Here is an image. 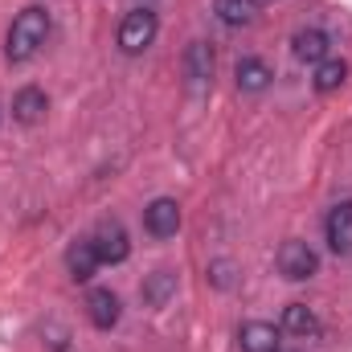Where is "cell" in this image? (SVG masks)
<instances>
[{
	"label": "cell",
	"instance_id": "6da1fadb",
	"mask_svg": "<svg viewBox=\"0 0 352 352\" xmlns=\"http://www.w3.org/2000/svg\"><path fill=\"white\" fill-rule=\"evenodd\" d=\"M50 29H54L50 8H41V4L21 8V12L12 16V25H8V37H4V58H8V62H29V58H33V54L50 41Z\"/></svg>",
	"mask_w": 352,
	"mask_h": 352
},
{
	"label": "cell",
	"instance_id": "7a4b0ae2",
	"mask_svg": "<svg viewBox=\"0 0 352 352\" xmlns=\"http://www.w3.org/2000/svg\"><path fill=\"white\" fill-rule=\"evenodd\" d=\"M156 33H160V16L144 4V8H131L123 21H119V50L127 54V58H135V54H144L152 41H156Z\"/></svg>",
	"mask_w": 352,
	"mask_h": 352
},
{
	"label": "cell",
	"instance_id": "3957f363",
	"mask_svg": "<svg viewBox=\"0 0 352 352\" xmlns=\"http://www.w3.org/2000/svg\"><path fill=\"white\" fill-rule=\"evenodd\" d=\"M278 274L287 278V283H307V278H316L320 274V254L303 242V238H287L283 246H278Z\"/></svg>",
	"mask_w": 352,
	"mask_h": 352
},
{
	"label": "cell",
	"instance_id": "277c9868",
	"mask_svg": "<svg viewBox=\"0 0 352 352\" xmlns=\"http://www.w3.org/2000/svg\"><path fill=\"white\" fill-rule=\"evenodd\" d=\"M90 246H94V254H98L102 266H119V263H127V254H131V238H127L123 221H115V217H107V221L94 226Z\"/></svg>",
	"mask_w": 352,
	"mask_h": 352
},
{
	"label": "cell",
	"instance_id": "5b68a950",
	"mask_svg": "<svg viewBox=\"0 0 352 352\" xmlns=\"http://www.w3.org/2000/svg\"><path fill=\"white\" fill-rule=\"evenodd\" d=\"M184 82L188 90H209L213 87V74H217V54H213V45L209 41H188V50H184Z\"/></svg>",
	"mask_w": 352,
	"mask_h": 352
},
{
	"label": "cell",
	"instance_id": "8992f818",
	"mask_svg": "<svg viewBox=\"0 0 352 352\" xmlns=\"http://www.w3.org/2000/svg\"><path fill=\"white\" fill-rule=\"evenodd\" d=\"M324 238L336 258H352V197L336 201L324 217Z\"/></svg>",
	"mask_w": 352,
	"mask_h": 352
},
{
	"label": "cell",
	"instance_id": "52a82bcc",
	"mask_svg": "<svg viewBox=\"0 0 352 352\" xmlns=\"http://www.w3.org/2000/svg\"><path fill=\"white\" fill-rule=\"evenodd\" d=\"M144 230H148L156 242L176 238V230H180V205H176L173 197H156V201L144 209Z\"/></svg>",
	"mask_w": 352,
	"mask_h": 352
},
{
	"label": "cell",
	"instance_id": "ba28073f",
	"mask_svg": "<svg viewBox=\"0 0 352 352\" xmlns=\"http://www.w3.org/2000/svg\"><path fill=\"white\" fill-rule=\"evenodd\" d=\"M291 54H295L299 62H307V66H320L324 58H332V37H328V29H320V25L299 29V33L291 37Z\"/></svg>",
	"mask_w": 352,
	"mask_h": 352
},
{
	"label": "cell",
	"instance_id": "9c48e42d",
	"mask_svg": "<svg viewBox=\"0 0 352 352\" xmlns=\"http://www.w3.org/2000/svg\"><path fill=\"white\" fill-rule=\"evenodd\" d=\"M87 316L98 332H111L119 324V316H123V303H119V295L111 287H94L87 295Z\"/></svg>",
	"mask_w": 352,
	"mask_h": 352
},
{
	"label": "cell",
	"instance_id": "30bf717a",
	"mask_svg": "<svg viewBox=\"0 0 352 352\" xmlns=\"http://www.w3.org/2000/svg\"><path fill=\"white\" fill-rule=\"evenodd\" d=\"M234 78H238V90H242V94H263V90L274 82V70H270V62H266V58L246 54V58H238Z\"/></svg>",
	"mask_w": 352,
	"mask_h": 352
},
{
	"label": "cell",
	"instance_id": "8fae6325",
	"mask_svg": "<svg viewBox=\"0 0 352 352\" xmlns=\"http://www.w3.org/2000/svg\"><path fill=\"white\" fill-rule=\"evenodd\" d=\"M45 111H50V98H45L41 87H21L12 94V119H16V123L33 127V123L45 119Z\"/></svg>",
	"mask_w": 352,
	"mask_h": 352
},
{
	"label": "cell",
	"instance_id": "7c38bea8",
	"mask_svg": "<svg viewBox=\"0 0 352 352\" xmlns=\"http://www.w3.org/2000/svg\"><path fill=\"white\" fill-rule=\"evenodd\" d=\"M278 332H287V336H295V340H311V336H320V316H316L307 303H287Z\"/></svg>",
	"mask_w": 352,
	"mask_h": 352
},
{
	"label": "cell",
	"instance_id": "4fadbf2b",
	"mask_svg": "<svg viewBox=\"0 0 352 352\" xmlns=\"http://www.w3.org/2000/svg\"><path fill=\"white\" fill-rule=\"evenodd\" d=\"M238 344L242 352H278V328L274 324H266V320H250V324H242L238 328Z\"/></svg>",
	"mask_w": 352,
	"mask_h": 352
},
{
	"label": "cell",
	"instance_id": "5bb4252c",
	"mask_svg": "<svg viewBox=\"0 0 352 352\" xmlns=\"http://www.w3.org/2000/svg\"><path fill=\"white\" fill-rule=\"evenodd\" d=\"M213 12H217L221 25H230V29H246V25L258 21L263 4H258V0H213Z\"/></svg>",
	"mask_w": 352,
	"mask_h": 352
},
{
	"label": "cell",
	"instance_id": "9a60e30c",
	"mask_svg": "<svg viewBox=\"0 0 352 352\" xmlns=\"http://www.w3.org/2000/svg\"><path fill=\"white\" fill-rule=\"evenodd\" d=\"M98 266H102V263H98V254H94L90 238L70 242V250H66V270H70V278H74V283H90Z\"/></svg>",
	"mask_w": 352,
	"mask_h": 352
},
{
	"label": "cell",
	"instance_id": "2e32d148",
	"mask_svg": "<svg viewBox=\"0 0 352 352\" xmlns=\"http://www.w3.org/2000/svg\"><path fill=\"white\" fill-rule=\"evenodd\" d=\"M173 295H176V274L168 270V266L152 270V274L144 278V287H140V299H144L148 307H164Z\"/></svg>",
	"mask_w": 352,
	"mask_h": 352
},
{
	"label": "cell",
	"instance_id": "e0dca14e",
	"mask_svg": "<svg viewBox=\"0 0 352 352\" xmlns=\"http://www.w3.org/2000/svg\"><path fill=\"white\" fill-rule=\"evenodd\" d=\"M344 82H349V62L344 58H324L316 66V74H311V87L320 90V94H332V90H340Z\"/></svg>",
	"mask_w": 352,
	"mask_h": 352
},
{
	"label": "cell",
	"instance_id": "ac0fdd59",
	"mask_svg": "<svg viewBox=\"0 0 352 352\" xmlns=\"http://www.w3.org/2000/svg\"><path fill=\"white\" fill-rule=\"evenodd\" d=\"M205 274H209V283H213L217 291H230V287H234L238 266L230 263V258H217V263H209V270H205Z\"/></svg>",
	"mask_w": 352,
	"mask_h": 352
},
{
	"label": "cell",
	"instance_id": "d6986e66",
	"mask_svg": "<svg viewBox=\"0 0 352 352\" xmlns=\"http://www.w3.org/2000/svg\"><path fill=\"white\" fill-rule=\"evenodd\" d=\"M41 336H45V344H50L54 352H66V349H70V332H66L58 320H50V324L41 328Z\"/></svg>",
	"mask_w": 352,
	"mask_h": 352
}]
</instances>
